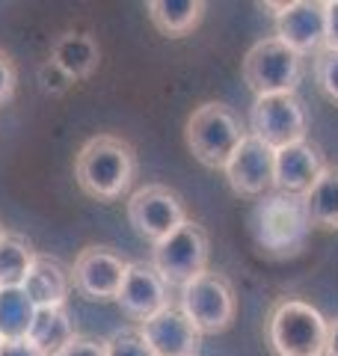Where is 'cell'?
<instances>
[{"mask_svg": "<svg viewBox=\"0 0 338 356\" xmlns=\"http://www.w3.org/2000/svg\"><path fill=\"white\" fill-rule=\"evenodd\" d=\"M3 235H6V229H3V226H0V238H3Z\"/></svg>", "mask_w": 338, "mask_h": 356, "instance_id": "obj_32", "label": "cell"}, {"mask_svg": "<svg viewBox=\"0 0 338 356\" xmlns=\"http://www.w3.org/2000/svg\"><path fill=\"white\" fill-rule=\"evenodd\" d=\"M36 77H39V83H42L45 92H51V95H65V92H69V89L74 86V81H72V77L65 74L54 60H45V63L39 65Z\"/></svg>", "mask_w": 338, "mask_h": 356, "instance_id": "obj_25", "label": "cell"}, {"mask_svg": "<svg viewBox=\"0 0 338 356\" xmlns=\"http://www.w3.org/2000/svg\"><path fill=\"white\" fill-rule=\"evenodd\" d=\"M21 288H24V294L33 300L36 309L65 306V300L72 294V270L60 259L36 252V259H33Z\"/></svg>", "mask_w": 338, "mask_h": 356, "instance_id": "obj_16", "label": "cell"}, {"mask_svg": "<svg viewBox=\"0 0 338 356\" xmlns=\"http://www.w3.org/2000/svg\"><path fill=\"white\" fill-rule=\"evenodd\" d=\"M56 356H107V350H104V341H95V339H86V336H74Z\"/></svg>", "mask_w": 338, "mask_h": 356, "instance_id": "obj_27", "label": "cell"}, {"mask_svg": "<svg viewBox=\"0 0 338 356\" xmlns=\"http://www.w3.org/2000/svg\"><path fill=\"white\" fill-rule=\"evenodd\" d=\"M326 51H338V0H326Z\"/></svg>", "mask_w": 338, "mask_h": 356, "instance_id": "obj_28", "label": "cell"}, {"mask_svg": "<svg viewBox=\"0 0 338 356\" xmlns=\"http://www.w3.org/2000/svg\"><path fill=\"white\" fill-rule=\"evenodd\" d=\"M140 332L154 356H199L202 348V332L178 306H166L154 318L143 321Z\"/></svg>", "mask_w": 338, "mask_h": 356, "instance_id": "obj_13", "label": "cell"}, {"mask_svg": "<svg viewBox=\"0 0 338 356\" xmlns=\"http://www.w3.org/2000/svg\"><path fill=\"white\" fill-rule=\"evenodd\" d=\"M303 199H306L312 226L323 232H335L338 229V166H326Z\"/></svg>", "mask_w": 338, "mask_h": 356, "instance_id": "obj_20", "label": "cell"}, {"mask_svg": "<svg viewBox=\"0 0 338 356\" xmlns=\"http://www.w3.org/2000/svg\"><path fill=\"white\" fill-rule=\"evenodd\" d=\"M104 350H107V356H154V350L149 348V341L143 339L140 327L116 330L104 341Z\"/></svg>", "mask_w": 338, "mask_h": 356, "instance_id": "obj_23", "label": "cell"}, {"mask_svg": "<svg viewBox=\"0 0 338 356\" xmlns=\"http://www.w3.org/2000/svg\"><path fill=\"white\" fill-rule=\"evenodd\" d=\"M326 321L300 297H279L267 312L264 336L276 356H326Z\"/></svg>", "mask_w": 338, "mask_h": 356, "instance_id": "obj_3", "label": "cell"}, {"mask_svg": "<svg viewBox=\"0 0 338 356\" xmlns=\"http://www.w3.org/2000/svg\"><path fill=\"white\" fill-rule=\"evenodd\" d=\"M250 134L273 152L291 146V143L306 140V134H309L306 107H303V102L294 92L255 98V104L250 110Z\"/></svg>", "mask_w": 338, "mask_h": 356, "instance_id": "obj_8", "label": "cell"}, {"mask_svg": "<svg viewBox=\"0 0 338 356\" xmlns=\"http://www.w3.org/2000/svg\"><path fill=\"white\" fill-rule=\"evenodd\" d=\"M246 131L241 125V116L234 113L229 104L208 102L199 104L187 119L184 140L190 154L208 170H223L234 149L243 143Z\"/></svg>", "mask_w": 338, "mask_h": 356, "instance_id": "obj_4", "label": "cell"}, {"mask_svg": "<svg viewBox=\"0 0 338 356\" xmlns=\"http://www.w3.org/2000/svg\"><path fill=\"white\" fill-rule=\"evenodd\" d=\"M229 187L243 199H261L273 191V178H276V152L264 146L261 140H255L252 134H246L243 143L229 163L223 166Z\"/></svg>", "mask_w": 338, "mask_h": 356, "instance_id": "obj_10", "label": "cell"}, {"mask_svg": "<svg viewBox=\"0 0 338 356\" xmlns=\"http://www.w3.org/2000/svg\"><path fill=\"white\" fill-rule=\"evenodd\" d=\"M15 86H18V69H15V60L0 48V107L13 102L15 95Z\"/></svg>", "mask_w": 338, "mask_h": 356, "instance_id": "obj_26", "label": "cell"}, {"mask_svg": "<svg viewBox=\"0 0 338 356\" xmlns=\"http://www.w3.org/2000/svg\"><path fill=\"white\" fill-rule=\"evenodd\" d=\"M74 336L77 332L72 327L69 312H65V306H56V309H36L30 332H27V341L42 356H56Z\"/></svg>", "mask_w": 338, "mask_h": 356, "instance_id": "obj_19", "label": "cell"}, {"mask_svg": "<svg viewBox=\"0 0 338 356\" xmlns=\"http://www.w3.org/2000/svg\"><path fill=\"white\" fill-rule=\"evenodd\" d=\"M145 9H149V21L157 33L169 39H182L202 24L208 3L205 0H152Z\"/></svg>", "mask_w": 338, "mask_h": 356, "instance_id": "obj_17", "label": "cell"}, {"mask_svg": "<svg viewBox=\"0 0 338 356\" xmlns=\"http://www.w3.org/2000/svg\"><path fill=\"white\" fill-rule=\"evenodd\" d=\"M33 259H36V250L30 247V241L15 232H6L0 238V288H18L24 282Z\"/></svg>", "mask_w": 338, "mask_h": 356, "instance_id": "obj_22", "label": "cell"}, {"mask_svg": "<svg viewBox=\"0 0 338 356\" xmlns=\"http://www.w3.org/2000/svg\"><path fill=\"white\" fill-rule=\"evenodd\" d=\"M326 356H338V318L330 321V332H326Z\"/></svg>", "mask_w": 338, "mask_h": 356, "instance_id": "obj_30", "label": "cell"}, {"mask_svg": "<svg viewBox=\"0 0 338 356\" xmlns=\"http://www.w3.org/2000/svg\"><path fill=\"white\" fill-rule=\"evenodd\" d=\"M326 166H330V163L323 161V154H321V149L314 146V143H309V140L291 143V146L276 152L273 191L306 196Z\"/></svg>", "mask_w": 338, "mask_h": 356, "instance_id": "obj_15", "label": "cell"}, {"mask_svg": "<svg viewBox=\"0 0 338 356\" xmlns=\"http://www.w3.org/2000/svg\"><path fill=\"white\" fill-rule=\"evenodd\" d=\"M116 303L122 306V312H128L134 321H149L157 312H163L169 303V285L161 280V273L152 267V261H131L125 282L119 288Z\"/></svg>", "mask_w": 338, "mask_h": 356, "instance_id": "obj_14", "label": "cell"}, {"mask_svg": "<svg viewBox=\"0 0 338 356\" xmlns=\"http://www.w3.org/2000/svg\"><path fill=\"white\" fill-rule=\"evenodd\" d=\"M36 306L24 294V288H0V339L3 341H21L27 339Z\"/></svg>", "mask_w": 338, "mask_h": 356, "instance_id": "obj_21", "label": "cell"}, {"mask_svg": "<svg viewBox=\"0 0 338 356\" xmlns=\"http://www.w3.org/2000/svg\"><path fill=\"white\" fill-rule=\"evenodd\" d=\"M0 356H42L27 339H21V341H3L0 344Z\"/></svg>", "mask_w": 338, "mask_h": 356, "instance_id": "obj_29", "label": "cell"}, {"mask_svg": "<svg viewBox=\"0 0 338 356\" xmlns=\"http://www.w3.org/2000/svg\"><path fill=\"white\" fill-rule=\"evenodd\" d=\"M314 81H318L321 92L338 104V51H321L314 57Z\"/></svg>", "mask_w": 338, "mask_h": 356, "instance_id": "obj_24", "label": "cell"}, {"mask_svg": "<svg viewBox=\"0 0 338 356\" xmlns=\"http://www.w3.org/2000/svg\"><path fill=\"white\" fill-rule=\"evenodd\" d=\"M243 81L255 92V98L294 92L303 81V57L276 36H267L246 51Z\"/></svg>", "mask_w": 338, "mask_h": 356, "instance_id": "obj_7", "label": "cell"}, {"mask_svg": "<svg viewBox=\"0 0 338 356\" xmlns=\"http://www.w3.org/2000/svg\"><path fill=\"white\" fill-rule=\"evenodd\" d=\"M208 259H211L208 232L193 220H187L169 238L152 247V267L161 273V280L169 288H184L187 282H193L196 276L208 270Z\"/></svg>", "mask_w": 338, "mask_h": 356, "instance_id": "obj_5", "label": "cell"}, {"mask_svg": "<svg viewBox=\"0 0 338 356\" xmlns=\"http://www.w3.org/2000/svg\"><path fill=\"white\" fill-rule=\"evenodd\" d=\"M0 344H3V339H0Z\"/></svg>", "mask_w": 338, "mask_h": 356, "instance_id": "obj_33", "label": "cell"}, {"mask_svg": "<svg viewBox=\"0 0 338 356\" xmlns=\"http://www.w3.org/2000/svg\"><path fill=\"white\" fill-rule=\"evenodd\" d=\"M51 60L77 83L92 77V72L98 69L101 51H98V42L89 33H63L51 44Z\"/></svg>", "mask_w": 338, "mask_h": 356, "instance_id": "obj_18", "label": "cell"}, {"mask_svg": "<svg viewBox=\"0 0 338 356\" xmlns=\"http://www.w3.org/2000/svg\"><path fill=\"white\" fill-rule=\"evenodd\" d=\"M74 178L86 196L98 199V202H116L122 193L131 191L134 178H137V152L128 140L98 134L77 152Z\"/></svg>", "mask_w": 338, "mask_h": 356, "instance_id": "obj_1", "label": "cell"}, {"mask_svg": "<svg viewBox=\"0 0 338 356\" xmlns=\"http://www.w3.org/2000/svg\"><path fill=\"white\" fill-rule=\"evenodd\" d=\"M276 39L300 57H318L326 48V0H291L276 18Z\"/></svg>", "mask_w": 338, "mask_h": 356, "instance_id": "obj_12", "label": "cell"}, {"mask_svg": "<svg viewBox=\"0 0 338 356\" xmlns=\"http://www.w3.org/2000/svg\"><path fill=\"white\" fill-rule=\"evenodd\" d=\"M128 220L140 238L161 243L187 222V208L182 196L169 191L166 184H145L128 199Z\"/></svg>", "mask_w": 338, "mask_h": 356, "instance_id": "obj_9", "label": "cell"}, {"mask_svg": "<svg viewBox=\"0 0 338 356\" xmlns=\"http://www.w3.org/2000/svg\"><path fill=\"white\" fill-rule=\"evenodd\" d=\"M258 6H261L264 9V13H270V15H282V13H285V9L291 6V0H282V3H270V0H261V3H258Z\"/></svg>", "mask_w": 338, "mask_h": 356, "instance_id": "obj_31", "label": "cell"}, {"mask_svg": "<svg viewBox=\"0 0 338 356\" xmlns=\"http://www.w3.org/2000/svg\"><path fill=\"white\" fill-rule=\"evenodd\" d=\"M128 264L131 261L107 247H86L74 259L72 285L89 300H116L122 282H125Z\"/></svg>", "mask_w": 338, "mask_h": 356, "instance_id": "obj_11", "label": "cell"}, {"mask_svg": "<svg viewBox=\"0 0 338 356\" xmlns=\"http://www.w3.org/2000/svg\"><path fill=\"white\" fill-rule=\"evenodd\" d=\"M252 238L258 250L270 259H294L306 250L312 222L306 211V199L297 193L273 191L261 196L250 217Z\"/></svg>", "mask_w": 338, "mask_h": 356, "instance_id": "obj_2", "label": "cell"}, {"mask_svg": "<svg viewBox=\"0 0 338 356\" xmlns=\"http://www.w3.org/2000/svg\"><path fill=\"white\" fill-rule=\"evenodd\" d=\"M178 309L193 321V327L202 336H217V332L229 330L234 324V315H238L234 285L229 282V276L205 270L182 288Z\"/></svg>", "mask_w": 338, "mask_h": 356, "instance_id": "obj_6", "label": "cell"}]
</instances>
